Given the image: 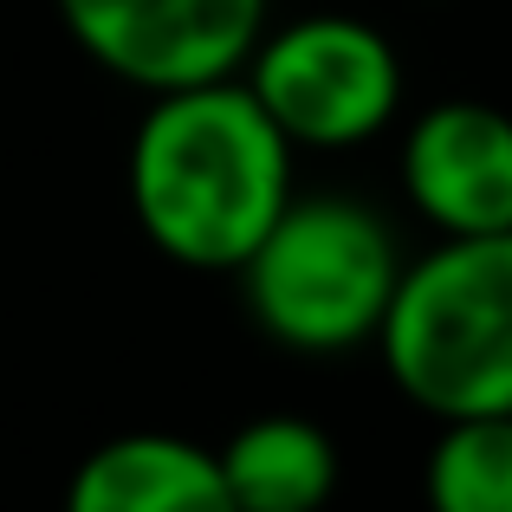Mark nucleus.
Listing matches in <instances>:
<instances>
[{"mask_svg":"<svg viewBox=\"0 0 512 512\" xmlns=\"http://www.w3.org/2000/svg\"><path fill=\"white\" fill-rule=\"evenodd\" d=\"M292 150L247 78L150 91L124 156L143 240L188 273H234L292 201Z\"/></svg>","mask_w":512,"mask_h":512,"instance_id":"1","label":"nucleus"},{"mask_svg":"<svg viewBox=\"0 0 512 512\" xmlns=\"http://www.w3.org/2000/svg\"><path fill=\"white\" fill-rule=\"evenodd\" d=\"M370 344L396 396L435 422L512 415V227L441 234L402 260Z\"/></svg>","mask_w":512,"mask_h":512,"instance_id":"2","label":"nucleus"},{"mask_svg":"<svg viewBox=\"0 0 512 512\" xmlns=\"http://www.w3.org/2000/svg\"><path fill=\"white\" fill-rule=\"evenodd\" d=\"M247 318L299 357H338L376 338L402 279L396 227L357 195H299L234 266Z\"/></svg>","mask_w":512,"mask_h":512,"instance_id":"3","label":"nucleus"},{"mask_svg":"<svg viewBox=\"0 0 512 512\" xmlns=\"http://www.w3.org/2000/svg\"><path fill=\"white\" fill-rule=\"evenodd\" d=\"M428 512H512V415L441 422L422 467Z\"/></svg>","mask_w":512,"mask_h":512,"instance_id":"9","label":"nucleus"},{"mask_svg":"<svg viewBox=\"0 0 512 512\" xmlns=\"http://www.w3.org/2000/svg\"><path fill=\"white\" fill-rule=\"evenodd\" d=\"M59 26L91 65L137 91H182L234 78L273 0H52Z\"/></svg>","mask_w":512,"mask_h":512,"instance_id":"5","label":"nucleus"},{"mask_svg":"<svg viewBox=\"0 0 512 512\" xmlns=\"http://www.w3.org/2000/svg\"><path fill=\"white\" fill-rule=\"evenodd\" d=\"M214 461L234 512H325L338 493V441L305 415H253Z\"/></svg>","mask_w":512,"mask_h":512,"instance_id":"8","label":"nucleus"},{"mask_svg":"<svg viewBox=\"0 0 512 512\" xmlns=\"http://www.w3.org/2000/svg\"><path fill=\"white\" fill-rule=\"evenodd\" d=\"M402 195L435 234L512 227V111L480 98H441L402 130Z\"/></svg>","mask_w":512,"mask_h":512,"instance_id":"6","label":"nucleus"},{"mask_svg":"<svg viewBox=\"0 0 512 512\" xmlns=\"http://www.w3.org/2000/svg\"><path fill=\"white\" fill-rule=\"evenodd\" d=\"M65 512H234L214 448L163 428H137L78 461Z\"/></svg>","mask_w":512,"mask_h":512,"instance_id":"7","label":"nucleus"},{"mask_svg":"<svg viewBox=\"0 0 512 512\" xmlns=\"http://www.w3.org/2000/svg\"><path fill=\"white\" fill-rule=\"evenodd\" d=\"M240 78L279 137L318 156L383 137L402 111V52L357 13H305L286 26L266 20Z\"/></svg>","mask_w":512,"mask_h":512,"instance_id":"4","label":"nucleus"}]
</instances>
